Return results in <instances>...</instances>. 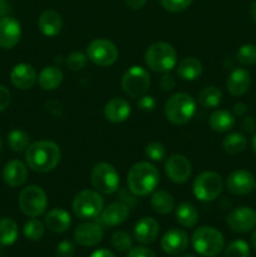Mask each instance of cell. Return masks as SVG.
I'll use <instances>...</instances> for the list:
<instances>
[{
	"label": "cell",
	"mask_w": 256,
	"mask_h": 257,
	"mask_svg": "<svg viewBox=\"0 0 256 257\" xmlns=\"http://www.w3.org/2000/svg\"><path fill=\"white\" fill-rule=\"evenodd\" d=\"M60 148L57 143L48 140L30 143L25 150V162L34 172L48 173L60 162Z\"/></svg>",
	"instance_id": "cell-1"
},
{
	"label": "cell",
	"mask_w": 256,
	"mask_h": 257,
	"mask_svg": "<svg viewBox=\"0 0 256 257\" xmlns=\"http://www.w3.org/2000/svg\"><path fill=\"white\" fill-rule=\"evenodd\" d=\"M160 183V171L153 163L143 161L130 168L127 175V186L136 197H145L155 192Z\"/></svg>",
	"instance_id": "cell-2"
},
{
	"label": "cell",
	"mask_w": 256,
	"mask_h": 257,
	"mask_svg": "<svg viewBox=\"0 0 256 257\" xmlns=\"http://www.w3.org/2000/svg\"><path fill=\"white\" fill-rule=\"evenodd\" d=\"M146 65L156 73H168L177 65V53L166 42L151 44L145 53Z\"/></svg>",
	"instance_id": "cell-3"
},
{
	"label": "cell",
	"mask_w": 256,
	"mask_h": 257,
	"mask_svg": "<svg viewBox=\"0 0 256 257\" xmlns=\"http://www.w3.org/2000/svg\"><path fill=\"white\" fill-rule=\"evenodd\" d=\"M196 113V100L187 93L171 95L165 104V115L168 122L182 125L190 122Z\"/></svg>",
	"instance_id": "cell-4"
},
{
	"label": "cell",
	"mask_w": 256,
	"mask_h": 257,
	"mask_svg": "<svg viewBox=\"0 0 256 257\" xmlns=\"http://www.w3.org/2000/svg\"><path fill=\"white\" fill-rule=\"evenodd\" d=\"M192 246L201 256L215 257L223 250L225 238L217 228L202 226L192 233Z\"/></svg>",
	"instance_id": "cell-5"
},
{
	"label": "cell",
	"mask_w": 256,
	"mask_h": 257,
	"mask_svg": "<svg viewBox=\"0 0 256 257\" xmlns=\"http://www.w3.org/2000/svg\"><path fill=\"white\" fill-rule=\"evenodd\" d=\"M72 208L80 220H93L98 218L104 208V200L95 190H83L73 200Z\"/></svg>",
	"instance_id": "cell-6"
},
{
	"label": "cell",
	"mask_w": 256,
	"mask_h": 257,
	"mask_svg": "<svg viewBox=\"0 0 256 257\" xmlns=\"http://www.w3.org/2000/svg\"><path fill=\"white\" fill-rule=\"evenodd\" d=\"M90 181L94 190L100 195H113L119 190V173L107 162H99L92 168Z\"/></svg>",
	"instance_id": "cell-7"
},
{
	"label": "cell",
	"mask_w": 256,
	"mask_h": 257,
	"mask_svg": "<svg viewBox=\"0 0 256 257\" xmlns=\"http://www.w3.org/2000/svg\"><path fill=\"white\" fill-rule=\"evenodd\" d=\"M223 188L222 177L213 171H205L195 178L192 191L201 202H212L221 195Z\"/></svg>",
	"instance_id": "cell-8"
},
{
	"label": "cell",
	"mask_w": 256,
	"mask_h": 257,
	"mask_svg": "<svg viewBox=\"0 0 256 257\" xmlns=\"http://www.w3.org/2000/svg\"><path fill=\"white\" fill-rule=\"evenodd\" d=\"M122 89L130 98H140L148 92L151 85V75L148 70H146L140 65H133L127 69L123 74Z\"/></svg>",
	"instance_id": "cell-9"
},
{
	"label": "cell",
	"mask_w": 256,
	"mask_h": 257,
	"mask_svg": "<svg viewBox=\"0 0 256 257\" xmlns=\"http://www.w3.org/2000/svg\"><path fill=\"white\" fill-rule=\"evenodd\" d=\"M19 207L25 216L39 217L48 207L47 193L39 186H28L19 193Z\"/></svg>",
	"instance_id": "cell-10"
},
{
	"label": "cell",
	"mask_w": 256,
	"mask_h": 257,
	"mask_svg": "<svg viewBox=\"0 0 256 257\" xmlns=\"http://www.w3.org/2000/svg\"><path fill=\"white\" fill-rule=\"evenodd\" d=\"M85 54L98 67H110L117 62L119 53L114 43L104 38H97L88 44Z\"/></svg>",
	"instance_id": "cell-11"
},
{
	"label": "cell",
	"mask_w": 256,
	"mask_h": 257,
	"mask_svg": "<svg viewBox=\"0 0 256 257\" xmlns=\"http://www.w3.org/2000/svg\"><path fill=\"white\" fill-rule=\"evenodd\" d=\"M228 227L238 233H245L256 227V211L248 206H240L231 211L226 217Z\"/></svg>",
	"instance_id": "cell-12"
},
{
	"label": "cell",
	"mask_w": 256,
	"mask_h": 257,
	"mask_svg": "<svg viewBox=\"0 0 256 257\" xmlns=\"http://www.w3.org/2000/svg\"><path fill=\"white\" fill-rule=\"evenodd\" d=\"M226 188L235 196H245L252 192L256 187L255 176L246 170L232 171L226 178Z\"/></svg>",
	"instance_id": "cell-13"
},
{
	"label": "cell",
	"mask_w": 256,
	"mask_h": 257,
	"mask_svg": "<svg viewBox=\"0 0 256 257\" xmlns=\"http://www.w3.org/2000/svg\"><path fill=\"white\" fill-rule=\"evenodd\" d=\"M165 171L167 177L175 183H185L192 173V167L188 158L182 155H172L165 163Z\"/></svg>",
	"instance_id": "cell-14"
},
{
	"label": "cell",
	"mask_w": 256,
	"mask_h": 257,
	"mask_svg": "<svg viewBox=\"0 0 256 257\" xmlns=\"http://www.w3.org/2000/svg\"><path fill=\"white\" fill-rule=\"evenodd\" d=\"M22 38V25L15 18H0V48L12 49Z\"/></svg>",
	"instance_id": "cell-15"
},
{
	"label": "cell",
	"mask_w": 256,
	"mask_h": 257,
	"mask_svg": "<svg viewBox=\"0 0 256 257\" xmlns=\"http://www.w3.org/2000/svg\"><path fill=\"white\" fill-rule=\"evenodd\" d=\"M37 80V70L32 64H28V63H19L10 72V82L19 90L32 89Z\"/></svg>",
	"instance_id": "cell-16"
},
{
	"label": "cell",
	"mask_w": 256,
	"mask_h": 257,
	"mask_svg": "<svg viewBox=\"0 0 256 257\" xmlns=\"http://www.w3.org/2000/svg\"><path fill=\"white\" fill-rule=\"evenodd\" d=\"M130 216V206L124 202H113L104 207L98 216V221L100 225L114 227L125 222Z\"/></svg>",
	"instance_id": "cell-17"
},
{
	"label": "cell",
	"mask_w": 256,
	"mask_h": 257,
	"mask_svg": "<svg viewBox=\"0 0 256 257\" xmlns=\"http://www.w3.org/2000/svg\"><path fill=\"white\" fill-rule=\"evenodd\" d=\"M103 227L99 222H84L74 230V240L80 246H95L102 241Z\"/></svg>",
	"instance_id": "cell-18"
},
{
	"label": "cell",
	"mask_w": 256,
	"mask_h": 257,
	"mask_svg": "<svg viewBox=\"0 0 256 257\" xmlns=\"http://www.w3.org/2000/svg\"><path fill=\"white\" fill-rule=\"evenodd\" d=\"M188 246L187 233L180 228H171L161 238V247L167 255L176 256L182 253Z\"/></svg>",
	"instance_id": "cell-19"
},
{
	"label": "cell",
	"mask_w": 256,
	"mask_h": 257,
	"mask_svg": "<svg viewBox=\"0 0 256 257\" xmlns=\"http://www.w3.org/2000/svg\"><path fill=\"white\" fill-rule=\"evenodd\" d=\"M251 87V75L245 68H236L226 80V89L232 97H242Z\"/></svg>",
	"instance_id": "cell-20"
},
{
	"label": "cell",
	"mask_w": 256,
	"mask_h": 257,
	"mask_svg": "<svg viewBox=\"0 0 256 257\" xmlns=\"http://www.w3.org/2000/svg\"><path fill=\"white\" fill-rule=\"evenodd\" d=\"M28 178V167L19 160H12L4 166L3 180L10 187H20Z\"/></svg>",
	"instance_id": "cell-21"
},
{
	"label": "cell",
	"mask_w": 256,
	"mask_h": 257,
	"mask_svg": "<svg viewBox=\"0 0 256 257\" xmlns=\"http://www.w3.org/2000/svg\"><path fill=\"white\" fill-rule=\"evenodd\" d=\"M135 238L142 245L152 243L160 233V223L153 217H142L135 226Z\"/></svg>",
	"instance_id": "cell-22"
},
{
	"label": "cell",
	"mask_w": 256,
	"mask_h": 257,
	"mask_svg": "<svg viewBox=\"0 0 256 257\" xmlns=\"http://www.w3.org/2000/svg\"><path fill=\"white\" fill-rule=\"evenodd\" d=\"M131 110V104L127 99L115 97L108 100L104 105V117L112 123H122L130 118Z\"/></svg>",
	"instance_id": "cell-23"
},
{
	"label": "cell",
	"mask_w": 256,
	"mask_h": 257,
	"mask_svg": "<svg viewBox=\"0 0 256 257\" xmlns=\"http://www.w3.org/2000/svg\"><path fill=\"white\" fill-rule=\"evenodd\" d=\"M38 28H39L40 33L45 37H55V35L59 34L63 28L62 17L55 10H44L38 19Z\"/></svg>",
	"instance_id": "cell-24"
},
{
	"label": "cell",
	"mask_w": 256,
	"mask_h": 257,
	"mask_svg": "<svg viewBox=\"0 0 256 257\" xmlns=\"http://www.w3.org/2000/svg\"><path fill=\"white\" fill-rule=\"evenodd\" d=\"M44 225L48 230L54 233H63L69 230L72 225V217L68 211L63 208H53L45 215Z\"/></svg>",
	"instance_id": "cell-25"
},
{
	"label": "cell",
	"mask_w": 256,
	"mask_h": 257,
	"mask_svg": "<svg viewBox=\"0 0 256 257\" xmlns=\"http://www.w3.org/2000/svg\"><path fill=\"white\" fill-rule=\"evenodd\" d=\"M63 78H64V74L60 68L55 67V65H49L40 70L39 75H38V83L43 90H55L60 87Z\"/></svg>",
	"instance_id": "cell-26"
},
{
	"label": "cell",
	"mask_w": 256,
	"mask_h": 257,
	"mask_svg": "<svg viewBox=\"0 0 256 257\" xmlns=\"http://www.w3.org/2000/svg\"><path fill=\"white\" fill-rule=\"evenodd\" d=\"M202 63L195 57L185 58L176 65V72H177L178 78H181L182 80H188V82H192V80L200 78L202 74Z\"/></svg>",
	"instance_id": "cell-27"
},
{
	"label": "cell",
	"mask_w": 256,
	"mask_h": 257,
	"mask_svg": "<svg viewBox=\"0 0 256 257\" xmlns=\"http://www.w3.org/2000/svg\"><path fill=\"white\" fill-rule=\"evenodd\" d=\"M175 216L178 225L186 228L195 227L198 222L197 208L191 202H181L175 208Z\"/></svg>",
	"instance_id": "cell-28"
},
{
	"label": "cell",
	"mask_w": 256,
	"mask_h": 257,
	"mask_svg": "<svg viewBox=\"0 0 256 257\" xmlns=\"http://www.w3.org/2000/svg\"><path fill=\"white\" fill-rule=\"evenodd\" d=\"M208 123H210L211 130L217 133H223L232 130L236 123V118L232 112H228V110L225 109H218L211 114Z\"/></svg>",
	"instance_id": "cell-29"
},
{
	"label": "cell",
	"mask_w": 256,
	"mask_h": 257,
	"mask_svg": "<svg viewBox=\"0 0 256 257\" xmlns=\"http://www.w3.org/2000/svg\"><path fill=\"white\" fill-rule=\"evenodd\" d=\"M151 206L158 215H168L175 210V198L167 191H155L151 197Z\"/></svg>",
	"instance_id": "cell-30"
},
{
	"label": "cell",
	"mask_w": 256,
	"mask_h": 257,
	"mask_svg": "<svg viewBox=\"0 0 256 257\" xmlns=\"http://www.w3.org/2000/svg\"><path fill=\"white\" fill-rule=\"evenodd\" d=\"M19 228L17 222L9 217L0 218V245L10 246L18 240Z\"/></svg>",
	"instance_id": "cell-31"
},
{
	"label": "cell",
	"mask_w": 256,
	"mask_h": 257,
	"mask_svg": "<svg viewBox=\"0 0 256 257\" xmlns=\"http://www.w3.org/2000/svg\"><path fill=\"white\" fill-rule=\"evenodd\" d=\"M222 147L228 155H238V153H242L247 147V138L242 133L232 132L223 138Z\"/></svg>",
	"instance_id": "cell-32"
},
{
	"label": "cell",
	"mask_w": 256,
	"mask_h": 257,
	"mask_svg": "<svg viewBox=\"0 0 256 257\" xmlns=\"http://www.w3.org/2000/svg\"><path fill=\"white\" fill-rule=\"evenodd\" d=\"M221 100H222V93L215 85L205 87L198 94V104L203 108H208V109L218 107Z\"/></svg>",
	"instance_id": "cell-33"
},
{
	"label": "cell",
	"mask_w": 256,
	"mask_h": 257,
	"mask_svg": "<svg viewBox=\"0 0 256 257\" xmlns=\"http://www.w3.org/2000/svg\"><path fill=\"white\" fill-rule=\"evenodd\" d=\"M30 145V137L25 131L23 130H13L8 135V146L14 152H25Z\"/></svg>",
	"instance_id": "cell-34"
},
{
	"label": "cell",
	"mask_w": 256,
	"mask_h": 257,
	"mask_svg": "<svg viewBox=\"0 0 256 257\" xmlns=\"http://www.w3.org/2000/svg\"><path fill=\"white\" fill-rule=\"evenodd\" d=\"M45 226L42 221L38 220L37 217H32L29 221H27L23 228L24 236L30 241H39L44 236Z\"/></svg>",
	"instance_id": "cell-35"
},
{
	"label": "cell",
	"mask_w": 256,
	"mask_h": 257,
	"mask_svg": "<svg viewBox=\"0 0 256 257\" xmlns=\"http://www.w3.org/2000/svg\"><path fill=\"white\" fill-rule=\"evenodd\" d=\"M236 59L242 65H252L256 63V45L243 44L238 48L236 53Z\"/></svg>",
	"instance_id": "cell-36"
},
{
	"label": "cell",
	"mask_w": 256,
	"mask_h": 257,
	"mask_svg": "<svg viewBox=\"0 0 256 257\" xmlns=\"http://www.w3.org/2000/svg\"><path fill=\"white\" fill-rule=\"evenodd\" d=\"M225 257H250V246L243 240H235L228 243Z\"/></svg>",
	"instance_id": "cell-37"
},
{
	"label": "cell",
	"mask_w": 256,
	"mask_h": 257,
	"mask_svg": "<svg viewBox=\"0 0 256 257\" xmlns=\"http://www.w3.org/2000/svg\"><path fill=\"white\" fill-rule=\"evenodd\" d=\"M112 246L119 252H127L132 248V237L125 231H117L112 236Z\"/></svg>",
	"instance_id": "cell-38"
},
{
	"label": "cell",
	"mask_w": 256,
	"mask_h": 257,
	"mask_svg": "<svg viewBox=\"0 0 256 257\" xmlns=\"http://www.w3.org/2000/svg\"><path fill=\"white\" fill-rule=\"evenodd\" d=\"M145 155L153 162H161L166 158L167 151L161 142H150L145 148Z\"/></svg>",
	"instance_id": "cell-39"
},
{
	"label": "cell",
	"mask_w": 256,
	"mask_h": 257,
	"mask_svg": "<svg viewBox=\"0 0 256 257\" xmlns=\"http://www.w3.org/2000/svg\"><path fill=\"white\" fill-rule=\"evenodd\" d=\"M87 54H84L83 52H79V50L72 52L67 57V65L73 72H79V70L84 69L85 65H87Z\"/></svg>",
	"instance_id": "cell-40"
},
{
	"label": "cell",
	"mask_w": 256,
	"mask_h": 257,
	"mask_svg": "<svg viewBox=\"0 0 256 257\" xmlns=\"http://www.w3.org/2000/svg\"><path fill=\"white\" fill-rule=\"evenodd\" d=\"M192 0H161L163 9L171 13H181L187 9Z\"/></svg>",
	"instance_id": "cell-41"
},
{
	"label": "cell",
	"mask_w": 256,
	"mask_h": 257,
	"mask_svg": "<svg viewBox=\"0 0 256 257\" xmlns=\"http://www.w3.org/2000/svg\"><path fill=\"white\" fill-rule=\"evenodd\" d=\"M55 253L58 257H73L75 253V245L69 240H64L57 246Z\"/></svg>",
	"instance_id": "cell-42"
},
{
	"label": "cell",
	"mask_w": 256,
	"mask_h": 257,
	"mask_svg": "<svg viewBox=\"0 0 256 257\" xmlns=\"http://www.w3.org/2000/svg\"><path fill=\"white\" fill-rule=\"evenodd\" d=\"M156 105H157V102H156L155 97H152V95L145 94L142 95V97L138 98L137 100L138 109L142 110V112H153Z\"/></svg>",
	"instance_id": "cell-43"
},
{
	"label": "cell",
	"mask_w": 256,
	"mask_h": 257,
	"mask_svg": "<svg viewBox=\"0 0 256 257\" xmlns=\"http://www.w3.org/2000/svg\"><path fill=\"white\" fill-rule=\"evenodd\" d=\"M160 87L163 92H171L176 87V78L170 72L163 73L160 79Z\"/></svg>",
	"instance_id": "cell-44"
},
{
	"label": "cell",
	"mask_w": 256,
	"mask_h": 257,
	"mask_svg": "<svg viewBox=\"0 0 256 257\" xmlns=\"http://www.w3.org/2000/svg\"><path fill=\"white\" fill-rule=\"evenodd\" d=\"M12 102V94L10 90L4 85H0V112L7 109Z\"/></svg>",
	"instance_id": "cell-45"
},
{
	"label": "cell",
	"mask_w": 256,
	"mask_h": 257,
	"mask_svg": "<svg viewBox=\"0 0 256 257\" xmlns=\"http://www.w3.org/2000/svg\"><path fill=\"white\" fill-rule=\"evenodd\" d=\"M127 257H156L155 252L152 250L147 247H143V246H138V247L131 248L128 251Z\"/></svg>",
	"instance_id": "cell-46"
},
{
	"label": "cell",
	"mask_w": 256,
	"mask_h": 257,
	"mask_svg": "<svg viewBox=\"0 0 256 257\" xmlns=\"http://www.w3.org/2000/svg\"><path fill=\"white\" fill-rule=\"evenodd\" d=\"M241 125H242L243 131L247 133H255L256 132V120L255 118L251 117V115H247L242 119L241 122Z\"/></svg>",
	"instance_id": "cell-47"
},
{
	"label": "cell",
	"mask_w": 256,
	"mask_h": 257,
	"mask_svg": "<svg viewBox=\"0 0 256 257\" xmlns=\"http://www.w3.org/2000/svg\"><path fill=\"white\" fill-rule=\"evenodd\" d=\"M232 113L235 114V117H243L247 113V104L243 102L235 103L232 107Z\"/></svg>",
	"instance_id": "cell-48"
},
{
	"label": "cell",
	"mask_w": 256,
	"mask_h": 257,
	"mask_svg": "<svg viewBox=\"0 0 256 257\" xmlns=\"http://www.w3.org/2000/svg\"><path fill=\"white\" fill-rule=\"evenodd\" d=\"M12 12V4L9 0H0V18L8 17Z\"/></svg>",
	"instance_id": "cell-49"
},
{
	"label": "cell",
	"mask_w": 256,
	"mask_h": 257,
	"mask_svg": "<svg viewBox=\"0 0 256 257\" xmlns=\"http://www.w3.org/2000/svg\"><path fill=\"white\" fill-rule=\"evenodd\" d=\"M125 5L132 10H140L146 5L147 0H124Z\"/></svg>",
	"instance_id": "cell-50"
},
{
	"label": "cell",
	"mask_w": 256,
	"mask_h": 257,
	"mask_svg": "<svg viewBox=\"0 0 256 257\" xmlns=\"http://www.w3.org/2000/svg\"><path fill=\"white\" fill-rule=\"evenodd\" d=\"M90 257H115V255L107 248H99V250L94 251Z\"/></svg>",
	"instance_id": "cell-51"
},
{
	"label": "cell",
	"mask_w": 256,
	"mask_h": 257,
	"mask_svg": "<svg viewBox=\"0 0 256 257\" xmlns=\"http://www.w3.org/2000/svg\"><path fill=\"white\" fill-rule=\"evenodd\" d=\"M250 17L253 23H256V0L250 5Z\"/></svg>",
	"instance_id": "cell-52"
},
{
	"label": "cell",
	"mask_w": 256,
	"mask_h": 257,
	"mask_svg": "<svg viewBox=\"0 0 256 257\" xmlns=\"http://www.w3.org/2000/svg\"><path fill=\"white\" fill-rule=\"evenodd\" d=\"M251 245H252L253 248L256 250V230H253V232L251 233Z\"/></svg>",
	"instance_id": "cell-53"
},
{
	"label": "cell",
	"mask_w": 256,
	"mask_h": 257,
	"mask_svg": "<svg viewBox=\"0 0 256 257\" xmlns=\"http://www.w3.org/2000/svg\"><path fill=\"white\" fill-rule=\"evenodd\" d=\"M251 146H252V150L256 152V133H255V135H253L252 141H251Z\"/></svg>",
	"instance_id": "cell-54"
},
{
	"label": "cell",
	"mask_w": 256,
	"mask_h": 257,
	"mask_svg": "<svg viewBox=\"0 0 256 257\" xmlns=\"http://www.w3.org/2000/svg\"><path fill=\"white\" fill-rule=\"evenodd\" d=\"M181 257H196V256H193V255H191V253H186V255H182Z\"/></svg>",
	"instance_id": "cell-55"
},
{
	"label": "cell",
	"mask_w": 256,
	"mask_h": 257,
	"mask_svg": "<svg viewBox=\"0 0 256 257\" xmlns=\"http://www.w3.org/2000/svg\"><path fill=\"white\" fill-rule=\"evenodd\" d=\"M2 151H3V141L2 138H0V153H2Z\"/></svg>",
	"instance_id": "cell-56"
},
{
	"label": "cell",
	"mask_w": 256,
	"mask_h": 257,
	"mask_svg": "<svg viewBox=\"0 0 256 257\" xmlns=\"http://www.w3.org/2000/svg\"><path fill=\"white\" fill-rule=\"evenodd\" d=\"M0 257H2V250H0Z\"/></svg>",
	"instance_id": "cell-57"
},
{
	"label": "cell",
	"mask_w": 256,
	"mask_h": 257,
	"mask_svg": "<svg viewBox=\"0 0 256 257\" xmlns=\"http://www.w3.org/2000/svg\"><path fill=\"white\" fill-rule=\"evenodd\" d=\"M255 188H256V187H255Z\"/></svg>",
	"instance_id": "cell-58"
}]
</instances>
